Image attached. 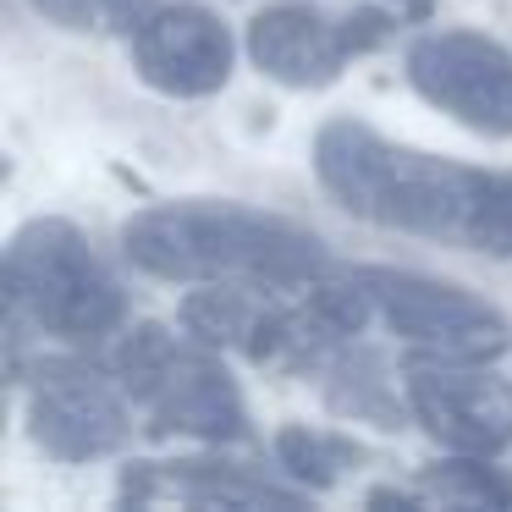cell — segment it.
Here are the masks:
<instances>
[{
	"instance_id": "12",
	"label": "cell",
	"mask_w": 512,
	"mask_h": 512,
	"mask_svg": "<svg viewBox=\"0 0 512 512\" xmlns=\"http://www.w3.org/2000/svg\"><path fill=\"white\" fill-rule=\"evenodd\" d=\"M270 303L248 292V281H210L204 292L182 298V331L199 347H254Z\"/></svg>"
},
{
	"instance_id": "5",
	"label": "cell",
	"mask_w": 512,
	"mask_h": 512,
	"mask_svg": "<svg viewBox=\"0 0 512 512\" xmlns=\"http://www.w3.org/2000/svg\"><path fill=\"white\" fill-rule=\"evenodd\" d=\"M375 298L380 320L430 358H457V364H490L507 353V320L485 298L452 287V281L408 276V270H358Z\"/></svg>"
},
{
	"instance_id": "10",
	"label": "cell",
	"mask_w": 512,
	"mask_h": 512,
	"mask_svg": "<svg viewBox=\"0 0 512 512\" xmlns=\"http://www.w3.org/2000/svg\"><path fill=\"white\" fill-rule=\"evenodd\" d=\"M309 490H287L243 463H133L122 474V501H188V507H298Z\"/></svg>"
},
{
	"instance_id": "11",
	"label": "cell",
	"mask_w": 512,
	"mask_h": 512,
	"mask_svg": "<svg viewBox=\"0 0 512 512\" xmlns=\"http://www.w3.org/2000/svg\"><path fill=\"white\" fill-rule=\"evenodd\" d=\"M248 56L287 89H325L342 72L347 45L342 28H331L314 6H265L248 23Z\"/></svg>"
},
{
	"instance_id": "9",
	"label": "cell",
	"mask_w": 512,
	"mask_h": 512,
	"mask_svg": "<svg viewBox=\"0 0 512 512\" xmlns=\"http://www.w3.org/2000/svg\"><path fill=\"white\" fill-rule=\"evenodd\" d=\"M232 34L215 12L204 6H155L144 23L133 28V67L149 89L177 94V100H204V94L226 89L232 78Z\"/></svg>"
},
{
	"instance_id": "14",
	"label": "cell",
	"mask_w": 512,
	"mask_h": 512,
	"mask_svg": "<svg viewBox=\"0 0 512 512\" xmlns=\"http://www.w3.org/2000/svg\"><path fill=\"white\" fill-rule=\"evenodd\" d=\"M419 496L457 501V507H512V479L501 468H485V457L457 452V463H435L424 474Z\"/></svg>"
},
{
	"instance_id": "7",
	"label": "cell",
	"mask_w": 512,
	"mask_h": 512,
	"mask_svg": "<svg viewBox=\"0 0 512 512\" xmlns=\"http://www.w3.org/2000/svg\"><path fill=\"white\" fill-rule=\"evenodd\" d=\"M402 391H408V413L446 452L496 457L512 446V391L496 375H485L479 364L408 353Z\"/></svg>"
},
{
	"instance_id": "15",
	"label": "cell",
	"mask_w": 512,
	"mask_h": 512,
	"mask_svg": "<svg viewBox=\"0 0 512 512\" xmlns=\"http://www.w3.org/2000/svg\"><path fill=\"white\" fill-rule=\"evenodd\" d=\"M276 457H281V468H287L303 490H325L358 457V446L331 441V435L309 430V424H287V430L276 435Z\"/></svg>"
},
{
	"instance_id": "8",
	"label": "cell",
	"mask_w": 512,
	"mask_h": 512,
	"mask_svg": "<svg viewBox=\"0 0 512 512\" xmlns=\"http://www.w3.org/2000/svg\"><path fill=\"white\" fill-rule=\"evenodd\" d=\"M28 430L61 463H89L127 441V402L100 369L78 358H45L28 386Z\"/></svg>"
},
{
	"instance_id": "4",
	"label": "cell",
	"mask_w": 512,
	"mask_h": 512,
	"mask_svg": "<svg viewBox=\"0 0 512 512\" xmlns=\"http://www.w3.org/2000/svg\"><path fill=\"white\" fill-rule=\"evenodd\" d=\"M116 380L155 419V430L199 435V441H243L248 435V413L232 375L210 353L182 347L166 325H138L122 336Z\"/></svg>"
},
{
	"instance_id": "17",
	"label": "cell",
	"mask_w": 512,
	"mask_h": 512,
	"mask_svg": "<svg viewBox=\"0 0 512 512\" xmlns=\"http://www.w3.org/2000/svg\"><path fill=\"white\" fill-rule=\"evenodd\" d=\"M34 6L61 28H94V17H105L100 0H34Z\"/></svg>"
},
{
	"instance_id": "3",
	"label": "cell",
	"mask_w": 512,
	"mask_h": 512,
	"mask_svg": "<svg viewBox=\"0 0 512 512\" xmlns=\"http://www.w3.org/2000/svg\"><path fill=\"white\" fill-rule=\"evenodd\" d=\"M6 298L17 320H34L61 342H100L127 320L122 287L67 221H34L12 237Z\"/></svg>"
},
{
	"instance_id": "2",
	"label": "cell",
	"mask_w": 512,
	"mask_h": 512,
	"mask_svg": "<svg viewBox=\"0 0 512 512\" xmlns=\"http://www.w3.org/2000/svg\"><path fill=\"white\" fill-rule=\"evenodd\" d=\"M122 248L160 281H248V287H309L325 270V243L287 215L243 204H155L122 226Z\"/></svg>"
},
{
	"instance_id": "1",
	"label": "cell",
	"mask_w": 512,
	"mask_h": 512,
	"mask_svg": "<svg viewBox=\"0 0 512 512\" xmlns=\"http://www.w3.org/2000/svg\"><path fill=\"white\" fill-rule=\"evenodd\" d=\"M320 188L358 221L430 243L512 254V171H474L391 144L364 122H325L314 138Z\"/></svg>"
},
{
	"instance_id": "16",
	"label": "cell",
	"mask_w": 512,
	"mask_h": 512,
	"mask_svg": "<svg viewBox=\"0 0 512 512\" xmlns=\"http://www.w3.org/2000/svg\"><path fill=\"white\" fill-rule=\"evenodd\" d=\"M391 28H397V17H391V12H375V6L353 12V17L342 23V45H347V56H364V50L386 45V39H391Z\"/></svg>"
},
{
	"instance_id": "6",
	"label": "cell",
	"mask_w": 512,
	"mask_h": 512,
	"mask_svg": "<svg viewBox=\"0 0 512 512\" xmlns=\"http://www.w3.org/2000/svg\"><path fill=\"white\" fill-rule=\"evenodd\" d=\"M408 83L468 133L512 138V50L496 39L468 34V28L413 39Z\"/></svg>"
},
{
	"instance_id": "13",
	"label": "cell",
	"mask_w": 512,
	"mask_h": 512,
	"mask_svg": "<svg viewBox=\"0 0 512 512\" xmlns=\"http://www.w3.org/2000/svg\"><path fill=\"white\" fill-rule=\"evenodd\" d=\"M325 402L347 419H364L380 424V430H397L402 408H397V391H391L386 369H380L375 353H342L325 364Z\"/></svg>"
}]
</instances>
